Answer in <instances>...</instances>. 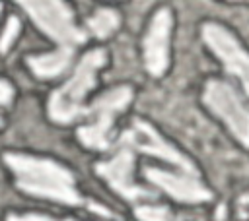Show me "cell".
<instances>
[{
	"mask_svg": "<svg viewBox=\"0 0 249 221\" xmlns=\"http://www.w3.org/2000/svg\"><path fill=\"white\" fill-rule=\"evenodd\" d=\"M4 161L14 171L19 190L70 205L82 204V198L74 186V176L62 165L23 153H6Z\"/></svg>",
	"mask_w": 249,
	"mask_h": 221,
	"instance_id": "obj_1",
	"label": "cell"
},
{
	"mask_svg": "<svg viewBox=\"0 0 249 221\" xmlns=\"http://www.w3.org/2000/svg\"><path fill=\"white\" fill-rule=\"evenodd\" d=\"M107 56L105 50L95 48L89 50L78 64V68L74 70V76L58 89L51 95L49 99V114L54 122L60 124H68L72 120H76L78 116L86 114V110L82 109V101L86 97V93L93 87L95 83V74L97 70L105 64Z\"/></svg>",
	"mask_w": 249,
	"mask_h": 221,
	"instance_id": "obj_2",
	"label": "cell"
},
{
	"mask_svg": "<svg viewBox=\"0 0 249 221\" xmlns=\"http://www.w3.org/2000/svg\"><path fill=\"white\" fill-rule=\"evenodd\" d=\"M132 99V91L126 85H119L107 93H103L86 114L91 116V122L78 130V138L86 147L91 149H107L109 147V132L115 116L126 109Z\"/></svg>",
	"mask_w": 249,
	"mask_h": 221,
	"instance_id": "obj_3",
	"label": "cell"
},
{
	"mask_svg": "<svg viewBox=\"0 0 249 221\" xmlns=\"http://www.w3.org/2000/svg\"><path fill=\"white\" fill-rule=\"evenodd\" d=\"M202 99L206 107L226 122V126L239 140V143L249 147V109L241 103L233 87L224 81L210 79L204 87Z\"/></svg>",
	"mask_w": 249,
	"mask_h": 221,
	"instance_id": "obj_4",
	"label": "cell"
},
{
	"mask_svg": "<svg viewBox=\"0 0 249 221\" xmlns=\"http://www.w3.org/2000/svg\"><path fill=\"white\" fill-rule=\"evenodd\" d=\"M33 21L53 37L58 47L74 48L86 41L84 33L74 25L72 12L62 2H19Z\"/></svg>",
	"mask_w": 249,
	"mask_h": 221,
	"instance_id": "obj_5",
	"label": "cell"
},
{
	"mask_svg": "<svg viewBox=\"0 0 249 221\" xmlns=\"http://www.w3.org/2000/svg\"><path fill=\"white\" fill-rule=\"evenodd\" d=\"M202 39L208 45V48L222 60L226 70L230 74H235L241 79L249 95V54L243 50L239 41L226 27L218 23H204Z\"/></svg>",
	"mask_w": 249,
	"mask_h": 221,
	"instance_id": "obj_6",
	"label": "cell"
},
{
	"mask_svg": "<svg viewBox=\"0 0 249 221\" xmlns=\"http://www.w3.org/2000/svg\"><path fill=\"white\" fill-rule=\"evenodd\" d=\"M123 142L126 147H136L144 153H150L154 157H160L171 165H177L185 174H195L196 176V169L193 167V163L183 155L179 153L171 143H167L148 122H142V120H136L132 124L130 130L124 132L123 136Z\"/></svg>",
	"mask_w": 249,
	"mask_h": 221,
	"instance_id": "obj_7",
	"label": "cell"
},
{
	"mask_svg": "<svg viewBox=\"0 0 249 221\" xmlns=\"http://www.w3.org/2000/svg\"><path fill=\"white\" fill-rule=\"evenodd\" d=\"M171 12L161 8L154 14L150 29L144 37V64L156 78L163 76L169 64V35H171Z\"/></svg>",
	"mask_w": 249,
	"mask_h": 221,
	"instance_id": "obj_8",
	"label": "cell"
},
{
	"mask_svg": "<svg viewBox=\"0 0 249 221\" xmlns=\"http://www.w3.org/2000/svg\"><path fill=\"white\" fill-rule=\"evenodd\" d=\"M132 169H134V153L130 147H123L111 161L107 163H99L95 167L97 174H101L115 192H119L123 198L136 202V200H144V198H152V194L148 190H144L142 186H138L132 180Z\"/></svg>",
	"mask_w": 249,
	"mask_h": 221,
	"instance_id": "obj_9",
	"label": "cell"
},
{
	"mask_svg": "<svg viewBox=\"0 0 249 221\" xmlns=\"http://www.w3.org/2000/svg\"><path fill=\"white\" fill-rule=\"evenodd\" d=\"M148 180H152L156 186L171 194L179 202L187 204H198V202H208L212 194L198 182L195 174H171L161 169H146Z\"/></svg>",
	"mask_w": 249,
	"mask_h": 221,
	"instance_id": "obj_10",
	"label": "cell"
},
{
	"mask_svg": "<svg viewBox=\"0 0 249 221\" xmlns=\"http://www.w3.org/2000/svg\"><path fill=\"white\" fill-rule=\"evenodd\" d=\"M72 54H74V48L58 47L54 52L41 54V56H29L27 66L31 68V72L37 78H54L68 68Z\"/></svg>",
	"mask_w": 249,
	"mask_h": 221,
	"instance_id": "obj_11",
	"label": "cell"
},
{
	"mask_svg": "<svg viewBox=\"0 0 249 221\" xmlns=\"http://www.w3.org/2000/svg\"><path fill=\"white\" fill-rule=\"evenodd\" d=\"M88 27L91 29V33L99 39H105L109 35H113L119 27V14L115 10H107L101 8L97 10L89 19H88Z\"/></svg>",
	"mask_w": 249,
	"mask_h": 221,
	"instance_id": "obj_12",
	"label": "cell"
},
{
	"mask_svg": "<svg viewBox=\"0 0 249 221\" xmlns=\"http://www.w3.org/2000/svg\"><path fill=\"white\" fill-rule=\"evenodd\" d=\"M136 217L140 221H173L171 213L167 207H158V205H142L136 209Z\"/></svg>",
	"mask_w": 249,
	"mask_h": 221,
	"instance_id": "obj_13",
	"label": "cell"
},
{
	"mask_svg": "<svg viewBox=\"0 0 249 221\" xmlns=\"http://www.w3.org/2000/svg\"><path fill=\"white\" fill-rule=\"evenodd\" d=\"M18 31H19V21H18V17H10L8 27L4 29L2 39H0V50H2V52H6V50L10 48V45L14 43L16 35H18Z\"/></svg>",
	"mask_w": 249,
	"mask_h": 221,
	"instance_id": "obj_14",
	"label": "cell"
},
{
	"mask_svg": "<svg viewBox=\"0 0 249 221\" xmlns=\"http://www.w3.org/2000/svg\"><path fill=\"white\" fill-rule=\"evenodd\" d=\"M8 221H54V219L45 217V215H37V213H25V215H10Z\"/></svg>",
	"mask_w": 249,
	"mask_h": 221,
	"instance_id": "obj_15",
	"label": "cell"
},
{
	"mask_svg": "<svg viewBox=\"0 0 249 221\" xmlns=\"http://www.w3.org/2000/svg\"><path fill=\"white\" fill-rule=\"evenodd\" d=\"M12 95H14V91H12V85L0 79V107L8 105V103H10V99H12Z\"/></svg>",
	"mask_w": 249,
	"mask_h": 221,
	"instance_id": "obj_16",
	"label": "cell"
},
{
	"mask_svg": "<svg viewBox=\"0 0 249 221\" xmlns=\"http://www.w3.org/2000/svg\"><path fill=\"white\" fill-rule=\"evenodd\" d=\"M237 211H239V217H243V219L249 217V194H245L237 200Z\"/></svg>",
	"mask_w": 249,
	"mask_h": 221,
	"instance_id": "obj_17",
	"label": "cell"
}]
</instances>
